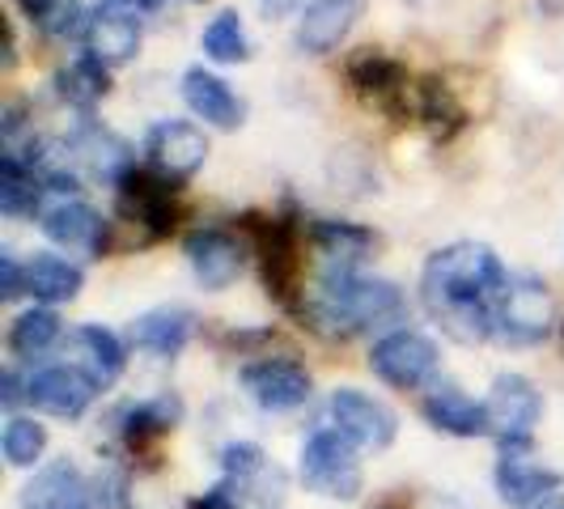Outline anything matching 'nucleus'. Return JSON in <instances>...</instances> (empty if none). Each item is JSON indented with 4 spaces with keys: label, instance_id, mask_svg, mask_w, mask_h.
<instances>
[{
    "label": "nucleus",
    "instance_id": "nucleus-1",
    "mask_svg": "<svg viewBox=\"0 0 564 509\" xmlns=\"http://www.w3.org/2000/svg\"><path fill=\"white\" fill-rule=\"evenodd\" d=\"M509 272L484 242H451L429 254L421 272L424 311L442 323V332L458 344L492 339L497 302L506 293Z\"/></svg>",
    "mask_w": 564,
    "mask_h": 509
},
{
    "label": "nucleus",
    "instance_id": "nucleus-2",
    "mask_svg": "<svg viewBox=\"0 0 564 509\" xmlns=\"http://www.w3.org/2000/svg\"><path fill=\"white\" fill-rule=\"evenodd\" d=\"M306 318L314 332L336 339L366 336V332H399L408 318V297L395 281L361 277L357 268H323L318 289L306 302Z\"/></svg>",
    "mask_w": 564,
    "mask_h": 509
},
{
    "label": "nucleus",
    "instance_id": "nucleus-3",
    "mask_svg": "<svg viewBox=\"0 0 564 509\" xmlns=\"http://www.w3.org/2000/svg\"><path fill=\"white\" fill-rule=\"evenodd\" d=\"M297 476L314 497H327V501H352L366 488L357 446L344 433H336L332 424H318L306 437V446L297 454Z\"/></svg>",
    "mask_w": 564,
    "mask_h": 509
},
{
    "label": "nucleus",
    "instance_id": "nucleus-4",
    "mask_svg": "<svg viewBox=\"0 0 564 509\" xmlns=\"http://www.w3.org/2000/svg\"><path fill=\"white\" fill-rule=\"evenodd\" d=\"M242 229L251 234L254 254H259V272H263L268 293L281 302L284 311L302 314V302H297V277H302L297 238H302V229H297V221H289V217L247 213V217H242Z\"/></svg>",
    "mask_w": 564,
    "mask_h": 509
},
{
    "label": "nucleus",
    "instance_id": "nucleus-5",
    "mask_svg": "<svg viewBox=\"0 0 564 509\" xmlns=\"http://www.w3.org/2000/svg\"><path fill=\"white\" fill-rule=\"evenodd\" d=\"M488 424H492V437H497V451L501 454H531L535 442V424L543 416V396L527 373H497L492 387H488Z\"/></svg>",
    "mask_w": 564,
    "mask_h": 509
},
{
    "label": "nucleus",
    "instance_id": "nucleus-6",
    "mask_svg": "<svg viewBox=\"0 0 564 509\" xmlns=\"http://www.w3.org/2000/svg\"><path fill=\"white\" fill-rule=\"evenodd\" d=\"M552 327H561L552 289L539 277H509L506 293L497 302L492 339H501L506 348H535L552 336Z\"/></svg>",
    "mask_w": 564,
    "mask_h": 509
},
{
    "label": "nucleus",
    "instance_id": "nucleus-7",
    "mask_svg": "<svg viewBox=\"0 0 564 509\" xmlns=\"http://www.w3.org/2000/svg\"><path fill=\"white\" fill-rule=\"evenodd\" d=\"M437 366H442L437 344L424 336V332H412V327L387 332V336L373 339V348H369L373 378H382L395 391H421V387H429Z\"/></svg>",
    "mask_w": 564,
    "mask_h": 509
},
{
    "label": "nucleus",
    "instance_id": "nucleus-8",
    "mask_svg": "<svg viewBox=\"0 0 564 509\" xmlns=\"http://www.w3.org/2000/svg\"><path fill=\"white\" fill-rule=\"evenodd\" d=\"M174 183L158 178L149 166L128 170L115 187V208L128 226H137L144 234V242H158V238H170L174 226H178V204H174Z\"/></svg>",
    "mask_w": 564,
    "mask_h": 509
},
{
    "label": "nucleus",
    "instance_id": "nucleus-9",
    "mask_svg": "<svg viewBox=\"0 0 564 509\" xmlns=\"http://www.w3.org/2000/svg\"><path fill=\"white\" fill-rule=\"evenodd\" d=\"M327 424L344 433L357 451H387L399 433V416L382 399L366 396L357 387H336L327 396Z\"/></svg>",
    "mask_w": 564,
    "mask_h": 509
},
{
    "label": "nucleus",
    "instance_id": "nucleus-10",
    "mask_svg": "<svg viewBox=\"0 0 564 509\" xmlns=\"http://www.w3.org/2000/svg\"><path fill=\"white\" fill-rule=\"evenodd\" d=\"M242 391L254 408L263 412H297L306 408L314 396V378L311 369L293 357H259V361H247L242 373H238Z\"/></svg>",
    "mask_w": 564,
    "mask_h": 509
},
{
    "label": "nucleus",
    "instance_id": "nucleus-11",
    "mask_svg": "<svg viewBox=\"0 0 564 509\" xmlns=\"http://www.w3.org/2000/svg\"><path fill=\"white\" fill-rule=\"evenodd\" d=\"M208 158V137L187 119H162L149 128L144 137V162L158 178H166L174 187H183Z\"/></svg>",
    "mask_w": 564,
    "mask_h": 509
},
{
    "label": "nucleus",
    "instance_id": "nucleus-12",
    "mask_svg": "<svg viewBox=\"0 0 564 509\" xmlns=\"http://www.w3.org/2000/svg\"><path fill=\"white\" fill-rule=\"evenodd\" d=\"M22 509H111L102 484H94L77 463H43L22 488Z\"/></svg>",
    "mask_w": 564,
    "mask_h": 509
},
{
    "label": "nucleus",
    "instance_id": "nucleus-13",
    "mask_svg": "<svg viewBox=\"0 0 564 509\" xmlns=\"http://www.w3.org/2000/svg\"><path fill=\"white\" fill-rule=\"evenodd\" d=\"M183 254L196 272V281L208 293H221L242 277L247 268V247L238 242V234H229L221 226H199L183 238Z\"/></svg>",
    "mask_w": 564,
    "mask_h": 509
},
{
    "label": "nucleus",
    "instance_id": "nucleus-14",
    "mask_svg": "<svg viewBox=\"0 0 564 509\" xmlns=\"http://www.w3.org/2000/svg\"><path fill=\"white\" fill-rule=\"evenodd\" d=\"M39 229L56 242V247H68V251H85L94 259L111 251V226L98 208H89L85 199H56L39 213Z\"/></svg>",
    "mask_w": 564,
    "mask_h": 509
},
{
    "label": "nucleus",
    "instance_id": "nucleus-15",
    "mask_svg": "<svg viewBox=\"0 0 564 509\" xmlns=\"http://www.w3.org/2000/svg\"><path fill=\"white\" fill-rule=\"evenodd\" d=\"M98 387L85 378L82 369H73L68 361L64 366H47L34 369L26 378V403L39 408L43 416H56V421H82L85 408L94 403Z\"/></svg>",
    "mask_w": 564,
    "mask_h": 509
},
{
    "label": "nucleus",
    "instance_id": "nucleus-16",
    "mask_svg": "<svg viewBox=\"0 0 564 509\" xmlns=\"http://www.w3.org/2000/svg\"><path fill=\"white\" fill-rule=\"evenodd\" d=\"M348 85L357 89V98H366L391 115H403V107H408V68L378 47H366L348 59Z\"/></svg>",
    "mask_w": 564,
    "mask_h": 509
},
{
    "label": "nucleus",
    "instance_id": "nucleus-17",
    "mask_svg": "<svg viewBox=\"0 0 564 509\" xmlns=\"http://www.w3.org/2000/svg\"><path fill=\"white\" fill-rule=\"evenodd\" d=\"M492 484H497L501 506L535 509L561 492V472L535 463L531 454H501L497 467H492Z\"/></svg>",
    "mask_w": 564,
    "mask_h": 509
},
{
    "label": "nucleus",
    "instance_id": "nucleus-18",
    "mask_svg": "<svg viewBox=\"0 0 564 509\" xmlns=\"http://www.w3.org/2000/svg\"><path fill=\"white\" fill-rule=\"evenodd\" d=\"M85 52L102 59V64H128V59L141 52V18L115 0H102L89 9V22H85Z\"/></svg>",
    "mask_w": 564,
    "mask_h": 509
},
{
    "label": "nucleus",
    "instance_id": "nucleus-19",
    "mask_svg": "<svg viewBox=\"0 0 564 509\" xmlns=\"http://www.w3.org/2000/svg\"><path fill=\"white\" fill-rule=\"evenodd\" d=\"M421 416L437 433H451V437H492L484 399H471L463 387H454V382H437L421 399Z\"/></svg>",
    "mask_w": 564,
    "mask_h": 509
},
{
    "label": "nucleus",
    "instance_id": "nucleus-20",
    "mask_svg": "<svg viewBox=\"0 0 564 509\" xmlns=\"http://www.w3.org/2000/svg\"><path fill=\"white\" fill-rule=\"evenodd\" d=\"M361 4L366 0H311L306 13H302V22H297V34H293L297 52H306V56L336 52L339 43L348 39V30L357 26Z\"/></svg>",
    "mask_w": 564,
    "mask_h": 509
},
{
    "label": "nucleus",
    "instance_id": "nucleus-21",
    "mask_svg": "<svg viewBox=\"0 0 564 509\" xmlns=\"http://www.w3.org/2000/svg\"><path fill=\"white\" fill-rule=\"evenodd\" d=\"M123 361H128L123 339L115 336V332H107V327H98V323H85V327H77L68 336V366L82 369L98 391H107V387L119 382Z\"/></svg>",
    "mask_w": 564,
    "mask_h": 509
},
{
    "label": "nucleus",
    "instance_id": "nucleus-22",
    "mask_svg": "<svg viewBox=\"0 0 564 509\" xmlns=\"http://www.w3.org/2000/svg\"><path fill=\"white\" fill-rule=\"evenodd\" d=\"M183 102L192 107L196 119L221 128V132L242 128V119H247V102L229 89L226 77H217V73H208V68H187V73H183Z\"/></svg>",
    "mask_w": 564,
    "mask_h": 509
},
{
    "label": "nucleus",
    "instance_id": "nucleus-23",
    "mask_svg": "<svg viewBox=\"0 0 564 509\" xmlns=\"http://www.w3.org/2000/svg\"><path fill=\"white\" fill-rule=\"evenodd\" d=\"M192 336H196V314L183 311V306H158V311H144L141 318H132V327H128V344H132L137 353L158 357V361L178 357Z\"/></svg>",
    "mask_w": 564,
    "mask_h": 509
},
{
    "label": "nucleus",
    "instance_id": "nucleus-24",
    "mask_svg": "<svg viewBox=\"0 0 564 509\" xmlns=\"http://www.w3.org/2000/svg\"><path fill=\"white\" fill-rule=\"evenodd\" d=\"M64 149H68L94 178H102V183H111V187H119V178H123L128 170H137V158H132L128 141H119L115 132H107V128L94 123V119H85L82 128L68 137Z\"/></svg>",
    "mask_w": 564,
    "mask_h": 509
},
{
    "label": "nucleus",
    "instance_id": "nucleus-25",
    "mask_svg": "<svg viewBox=\"0 0 564 509\" xmlns=\"http://www.w3.org/2000/svg\"><path fill=\"white\" fill-rule=\"evenodd\" d=\"M178 421H183V399L174 396V391H162V396L144 399V403H128L119 412V437H123L128 451L141 454L149 442L174 433Z\"/></svg>",
    "mask_w": 564,
    "mask_h": 509
},
{
    "label": "nucleus",
    "instance_id": "nucleus-26",
    "mask_svg": "<svg viewBox=\"0 0 564 509\" xmlns=\"http://www.w3.org/2000/svg\"><path fill=\"white\" fill-rule=\"evenodd\" d=\"M82 284H85V272L73 259H64V254L39 251L26 263V293L34 302L52 306V311L64 306V302H77Z\"/></svg>",
    "mask_w": 564,
    "mask_h": 509
},
{
    "label": "nucleus",
    "instance_id": "nucleus-27",
    "mask_svg": "<svg viewBox=\"0 0 564 509\" xmlns=\"http://www.w3.org/2000/svg\"><path fill=\"white\" fill-rule=\"evenodd\" d=\"M43 192H47L43 174L30 166L22 153L9 149L0 158V213L13 221L34 217V213H43Z\"/></svg>",
    "mask_w": 564,
    "mask_h": 509
},
{
    "label": "nucleus",
    "instance_id": "nucleus-28",
    "mask_svg": "<svg viewBox=\"0 0 564 509\" xmlns=\"http://www.w3.org/2000/svg\"><path fill=\"white\" fill-rule=\"evenodd\" d=\"M311 242L323 251V268H357L373 247V234L357 221H336V217H314Z\"/></svg>",
    "mask_w": 564,
    "mask_h": 509
},
{
    "label": "nucleus",
    "instance_id": "nucleus-29",
    "mask_svg": "<svg viewBox=\"0 0 564 509\" xmlns=\"http://www.w3.org/2000/svg\"><path fill=\"white\" fill-rule=\"evenodd\" d=\"M107 68H111V64H102L94 52H82L73 64H64L56 73V94L68 107L89 111V107H98V102L111 94V73H107Z\"/></svg>",
    "mask_w": 564,
    "mask_h": 509
},
{
    "label": "nucleus",
    "instance_id": "nucleus-30",
    "mask_svg": "<svg viewBox=\"0 0 564 509\" xmlns=\"http://www.w3.org/2000/svg\"><path fill=\"white\" fill-rule=\"evenodd\" d=\"M59 339H64V323H59V314L52 306L22 311L9 323V353H13V361H34V357L52 353Z\"/></svg>",
    "mask_w": 564,
    "mask_h": 509
},
{
    "label": "nucleus",
    "instance_id": "nucleus-31",
    "mask_svg": "<svg viewBox=\"0 0 564 509\" xmlns=\"http://www.w3.org/2000/svg\"><path fill=\"white\" fill-rule=\"evenodd\" d=\"M221 472H226V480L234 484V488H251V497H268L263 488H268V480L281 484V472L263 458V451L254 446V442H229V446H221Z\"/></svg>",
    "mask_w": 564,
    "mask_h": 509
},
{
    "label": "nucleus",
    "instance_id": "nucleus-32",
    "mask_svg": "<svg viewBox=\"0 0 564 509\" xmlns=\"http://www.w3.org/2000/svg\"><path fill=\"white\" fill-rule=\"evenodd\" d=\"M204 56L217 59V64H247L251 59V39H247V30H242V18L226 9V13H217L208 26H204Z\"/></svg>",
    "mask_w": 564,
    "mask_h": 509
},
{
    "label": "nucleus",
    "instance_id": "nucleus-33",
    "mask_svg": "<svg viewBox=\"0 0 564 509\" xmlns=\"http://www.w3.org/2000/svg\"><path fill=\"white\" fill-rule=\"evenodd\" d=\"M0 451H4V463L9 467H34L43 451H47V429L34 421V416H9L4 421V433H0Z\"/></svg>",
    "mask_w": 564,
    "mask_h": 509
},
{
    "label": "nucleus",
    "instance_id": "nucleus-34",
    "mask_svg": "<svg viewBox=\"0 0 564 509\" xmlns=\"http://www.w3.org/2000/svg\"><path fill=\"white\" fill-rule=\"evenodd\" d=\"M416 115H421L429 128H446V123H463V111H458V102L451 98V89L437 82V77H429V82L416 85Z\"/></svg>",
    "mask_w": 564,
    "mask_h": 509
},
{
    "label": "nucleus",
    "instance_id": "nucleus-35",
    "mask_svg": "<svg viewBox=\"0 0 564 509\" xmlns=\"http://www.w3.org/2000/svg\"><path fill=\"white\" fill-rule=\"evenodd\" d=\"M26 293V268L13 259V251H0V297L18 302Z\"/></svg>",
    "mask_w": 564,
    "mask_h": 509
},
{
    "label": "nucleus",
    "instance_id": "nucleus-36",
    "mask_svg": "<svg viewBox=\"0 0 564 509\" xmlns=\"http://www.w3.org/2000/svg\"><path fill=\"white\" fill-rule=\"evenodd\" d=\"M187 509H242V501H238V488L229 480H221V484H213V488H204L199 497H192Z\"/></svg>",
    "mask_w": 564,
    "mask_h": 509
},
{
    "label": "nucleus",
    "instance_id": "nucleus-37",
    "mask_svg": "<svg viewBox=\"0 0 564 509\" xmlns=\"http://www.w3.org/2000/svg\"><path fill=\"white\" fill-rule=\"evenodd\" d=\"M22 399H26V382L18 378V369H4V373H0V403H4V412L13 416V408H18Z\"/></svg>",
    "mask_w": 564,
    "mask_h": 509
},
{
    "label": "nucleus",
    "instance_id": "nucleus-38",
    "mask_svg": "<svg viewBox=\"0 0 564 509\" xmlns=\"http://www.w3.org/2000/svg\"><path fill=\"white\" fill-rule=\"evenodd\" d=\"M56 4H59V0H18V9L26 13L34 26H43V22L56 13Z\"/></svg>",
    "mask_w": 564,
    "mask_h": 509
},
{
    "label": "nucleus",
    "instance_id": "nucleus-39",
    "mask_svg": "<svg viewBox=\"0 0 564 509\" xmlns=\"http://www.w3.org/2000/svg\"><path fill=\"white\" fill-rule=\"evenodd\" d=\"M259 4H263V13H268V18H284V13H289V9H297L302 0H259Z\"/></svg>",
    "mask_w": 564,
    "mask_h": 509
},
{
    "label": "nucleus",
    "instance_id": "nucleus-40",
    "mask_svg": "<svg viewBox=\"0 0 564 509\" xmlns=\"http://www.w3.org/2000/svg\"><path fill=\"white\" fill-rule=\"evenodd\" d=\"M115 4H123V9H132V13H153L162 0H115Z\"/></svg>",
    "mask_w": 564,
    "mask_h": 509
},
{
    "label": "nucleus",
    "instance_id": "nucleus-41",
    "mask_svg": "<svg viewBox=\"0 0 564 509\" xmlns=\"http://www.w3.org/2000/svg\"><path fill=\"white\" fill-rule=\"evenodd\" d=\"M535 509H564V497H552V501H543V506H535Z\"/></svg>",
    "mask_w": 564,
    "mask_h": 509
},
{
    "label": "nucleus",
    "instance_id": "nucleus-42",
    "mask_svg": "<svg viewBox=\"0 0 564 509\" xmlns=\"http://www.w3.org/2000/svg\"><path fill=\"white\" fill-rule=\"evenodd\" d=\"M556 339H561V353H564V318H561V327H556Z\"/></svg>",
    "mask_w": 564,
    "mask_h": 509
},
{
    "label": "nucleus",
    "instance_id": "nucleus-43",
    "mask_svg": "<svg viewBox=\"0 0 564 509\" xmlns=\"http://www.w3.org/2000/svg\"><path fill=\"white\" fill-rule=\"evenodd\" d=\"M187 4H204V0H187Z\"/></svg>",
    "mask_w": 564,
    "mask_h": 509
},
{
    "label": "nucleus",
    "instance_id": "nucleus-44",
    "mask_svg": "<svg viewBox=\"0 0 564 509\" xmlns=\"http://www.w3.org/2000/svg\"><path fill=\"white\" fill-rule=\"evenodd\" d=\"M387 509H391V506H387Z\"/></svg>",
    "mask_w": 564,
    "mask_h": 509
}]
</instances>
